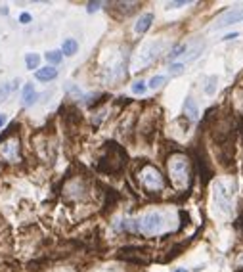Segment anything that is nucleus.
I'll use <instances>...</instances> for the list:
<instances>
[{
	"label": "nucleus",
	"mask_w": 243,
	"mask_h": 272,
	"mask_svg": "<svg viewBox=\"0 0 243 272\" xmlns=\"http://www.w3.org/2000/svg\"><path fill=\"white\" fill-rule=\"evenodd\" d=\"M167 174L178 190H184V192L190 190L193 176H191V165L188 161V157H184V155L170 157L167 161Z\"/></svg>",
	"instance_id": "f257e3e1"
},
{
	"label": "nucleus",
	"mask_w": 243,
	"mask_h": 272,
	"mask_svg": "<svg viewBox=\"0 0 243 272\" xmlns=\"http://www.w3.org/2000/svg\"><path fill=\"white\" fill-rule=\"evenodd\" d=\"M138 178H140V184L144 186V190L149 194H157L165 188V176L155 165H144L142 171L138 173Z\"/></svg>",
	"instance_id": "f03ea898"
},
{
	"label": "nucleus",
	"mask_w": 243,
	"mask_h": 272,
	"mask_svg": "<svg viewBox=\"0 0 243 272\" xmlns=\"http://www.w3.org/2000/svg\"><path fill=\"white\" fill-rule=\"evenodd\" d=\"M136 224L140 234H144V236H157V234H161L165 230L167 220H165V217L159 211H148L144 217L138 218Z\"/></svg>",
	"instance_id": "7ed1b4c3"
},
{
	"label": "nucleus",
	"mask_w": 243,
	"mask_h": 272,
	"mask_svg": "<svg viewBox=\"0 0 243 272\" xmlns=\"http://www.w3.org/2000/svg\"><path fill=\"white\" fill-rule=\"evenodd\" d=\"M161 50H163V43H161V41L144 44V46L138 50V54L134 56V60H132V69H134V71H140V69H144V67L151 66L159 58Z\"/></svg>",
	"instance_id": "20e7f679"
},
{
	"label": "nucleus",
	"mask_w": 243,
	"mask_h": 272,
	"mask_svg": "<svg viewBox=\"0 0 243 272\" xmlns=\"http://www.w3.org/2000/svg\"><path fill=\"white\" fill-rule=\"evenodd\" d=\"M0 157L10 161V163H16V161L22 159V148H20V138L18 136H12V138L0 144Z\"/></svg>",
	"instance_id": "39448f33"
},
{
	"label": "nucleus",
	"mask_w": 243,
	"mask_h": 272,
	"mask_svg": "<svg viewBox=\"0 0 243 272\" xmlns=\"http://www.w3.org/2000/svg\"><path fill=\"white\" fill-rule=\"evenodd\" d=\"M239 22H243V8H233V10L224 12L220 18H216V22L211 25V31L224 29V27H230V25Z\"/></svg>",
	"instance_id": "423d86ee"
},
{
	"label": "nucleus",
	"mask_w": 243,
	"mask_h": 272,
	"mask_svg": "<svg viewBox=\"0 0 243 272\" xmlns=\"http://www.w3.org/2000/svg\"><path fill=\"white\" fill-rule=\"evenodd\" d=\"M214 203H216L218 209H220L222 213H226V215L232 211V194H230V190L222 184V182L216 184V188H214Z\"/></svg>",
	"instance_id": "0eeeda50"
},
{
	"label": "nucleus",
	"mask_w": 243,
	"mask_h": 272,
	"mask_svg": "<svg viewBox=\"0 0 243 272\" xmlns=\"http://www.w3.org/2000/svg\"><path fill=\"white\" fill-rule=\"evenodd\" d=\"M151 23H153V14H144L136 23H134V31L138 35H146L149 31V27H151Z\"/></svg>",
	"instance_id": "6e6552de"
},
{
	"label": "nucleus",
	"mask_w": 243,
	"mask_h": 272,
	"mask_svg": "<svg viewBox=\"0 0 243 272\" xmlns=\"http://www.w3.org/2000/svg\"><path fill=\"white\" fill-rule=\"evenodd\" d=\"M184 113L190 121H197L199 117V108H197V102L193 98H186L184 102Z\"/></svg>",
	"instance_id": "1a4fd4ad"
},
{
	"label": "nucleus",
	"mask_w": 243,
	"mask_h": 272,
	"mask_svg": "<svg viewBox=\"0 0 243 272\" xmlns=\"http://www.w3.org/2000/svg\"><path fill=\"white\" fill-rule=\"evenodd\" d=\"M35 77L39 79V81H43V83H48V81H54L56 77H58V69L56 67H41V69H37V73Z\"/></svg>",
	"instance_id": "9d476101"
},
{
	"label": "nucleus",
	"mask_w": 243,
	"mask_h": 272,
	"mask_svg": "<svg viewBox=\"0 0 243 272\" xmlns=\"http://www.w3.org/2000/svg\"><path fill=\"white\" fill-rule=\"evenodd\" d=\"M37 98H39V94H37V90H35V87H33L31 83H27L25 87H23V106H33L35 102H37Z\"/></svg>",
	"instance_id": "9b49d317"
},
{
	"label": "nucleus",
	"mask_w": 243,
	"mask_h": 272,
	"mask_svg": "<svg viewBox=\"0 0 243 272\" xmlns=\"http://www.w3.org/2000/svg\"><path fill=\"white\" fill-rule=\"evenodd\" d=\"M18 83H20V81L16 79V81H12V83H4V85H0V104H2V102H6V98H8L12 92L18 88Z\"/></svg>",
	"instance_id": "f8f14e48"
},
{
	"label": "nucleus",
	"mask_w": 243,
	"mask_h": 272,
	"mask_svg": "<svg viewBox=\"0 0 243 272\" xmlns=\"http://www.w3.org/2000/svg\"><path fill=\"white\" fill-rule=\"evenodd\" d=\"M77 52H79V43H77L75 39H67V41H64V44H62V54L75 56Z\"/></svg>",
	"instance_id": "ddd939ff"
},
{
	"label": "nucleus",
	"mask_w": 243,
	"mask_h": 272,
	"mask_svg": "<svg viewBox=\"0 0 243 272\" xmlns=\"http://www.w3.org/2000/svg\"><path fill=\"white\" fill-rule=\"evenodd\" d=\"M167 81H169V77H167V75H155V77H151V79H149L146 87L151 88V90H157V88L163 87Z\"/></svg>",
	"instance_id": "4468645a"
},
{
	"label": "nucleus",
	"mask_w": 243,
	"mask_h": 272,
	"mask_svg": "<svg viewBox=\"0 0 243 272\" xmlns=\"http://www.w3.org/2000/svg\"><path fill=\"white\" fill-rule=\"evenodd\" d=\"M39 64H41V56L39 54H27L25 56V66H27V69H37Z\"/></svg>",
	"instance_id": "2eb2a0df"
},
{
	"label": "nucleus",
	"mask_w": 243,
	"mask_h": 272,
	"mask_svg": "<svg viewBox=\"0 0 243 272\" xmlns=\"http://www.w3.org/2000/svg\"><path fill=\"white\" fill-rule=\"evenodd\" d=\"M216 81H218V77L216 75H211L207 79V83H205V94L212 96V94L216 92Z\"/></svg>",
	"instance_id": "dca6fc26"
},
{
	"label": "nucleus",
	"mask_w": 243,
	"mask_h": 272,
	"mask_svg": "<svg viewBox=\"0 0 243 272\" xmlns=\"http://www.w3.org/2000/svg\"><path fill=\"white\" fill-rule=\"evenodd\" d=\"M62 58H64L62 50H50V52H46V60H48L50 64H54V66H58V64L62 62Z\"/></svg>",
	"instance_id": "f3484780"
},
{
	"label": "nucleus",
	"mask_w": 243,
	"mask_h": 272,
	"mask_svg": "<svg viewBox=\"0 0 243 272\" xmlns=\"http://www.w3.org/2000/svg\"><path fill=\"white\" fill-rule=\"evenodd\" d=\"M186 52H188V44L182 43V44H178V46H174V48H172V52H170V58H178V56L186 54Z\"/></svg>",
	"instance_id": "a211bd4d"
},
{
	"label": "nucleus",
	"mask_w": 243,
	"mask_h": 272,
	"mask_svg": "<svg viewBox=\"0 0 243 272\" xmlns=\"http://www.w3.org/2000/svg\"><path fill=\"white\" fill-rule=\"evenodd\" d=\"M184 71H186V66H184L182 62H178V64H170V67H169L170 75H182Z\"/></svg>",
	"instance_id": "6ab92c4d"
},
{
	"label": "nucleus",
	"mask_w": 243,
	"mask_h": 272,
	"mask_svg": "<svg viewBox=\"0 0 243 272\" xmlns=\"http://www.w3.org/2000/svg\"><path fill=\"white\" fill-rule=\"evenodd\" d=\"M146 83H142V81H138V83H134L132 85V94H144L146 92Z\"/></svg>",
	"instance_id": "aec40b11"
},
{
	"label": "nucleus",
	"mask_w": 243,
	"mask_h": 272,
	"mask_svg": "<svg viewBox=\"0 0 243 272\" xmlns=\"http://www.w3.org/2000/svg\"><path fill=\"white\" fill-rule=\"evenodd\" d=\"M100 8H102V2H88V4H86V10L90 12V14L96 10H100Z\"/></svg>",
	"instance_id": "412c9836"
},
{
	"label": "nucleus",
	"mask_w": 243,
	"mask_h": 272,
	"mask_svg": "<svg viewBox=\"0 0 243 272\" xmlns=\"http://www.w3.org/2000/svg\"><path fill=\"white\" fill-rule=\"evenodd\" d=\"M186 4H188L186 0H180V2H169V4H167V8L172 10V8H182V6H186Z\"/></svg>",
	"instance_id": "4be33fe9"
},
{
	"label": "nucleus",
	"mask_w": 243,
	"mask_h": 272,
	"mask_svg": "<svg viewBox=\"0 0 243 272\" xmlns=\"http://www.w3.org/2000/svg\"><path fill=\"white\" fill-rule=\"evenodd\" d=\"M20 22H22L23 25H27V23H31V16H29V14H22V16H20Z\"/></svg>",
	"instance_id": "5701e85b"
},
{
	"label": "nucleus",
	"mask_w": 243,
	"mask_h": 272,
	"mask_svg": "<svg viewBox=\"0 0 243 272\" xmlns=\"http://www.w3.org/2000/svg\"><path fill=\"white\" fill-rule=\"evenodd\" d=\"M235 37H239L237 33H230V35H226L224 37V41H232V39H235Z\"/></svg>",
	"instance_id": "b1692460"
},
{
	"label": "nucleus",
	"mask_w": 243,
	"mask_h": 272,
	"mask_svg": "<svg viewBox=\"0 0 243 272\" xmlns=\"http://www.w3.org/2000/svg\"><path fill=\"white\" fill-rule=\"evenodd\" d=\"M4 123H6V115H0V127H2Z\"/></svg>",
	"instance_id": "393cba45"
},
{
	"label": "nucleus",
	"mask_w": 243,
	"mask_h": 272,
	"mask_svg": "<svg viewBox=\"0 0 243 272\" xmlns=\"http://www.w3.org/2000/svg\"><path fill=\"white\" fill-rule=\"evenodd\" d=\"M239 228H241L243 232V213H241V217H239Z\"/></svg>",
	"instance_id": "a878e982"
},
{
	"label": "nucleus",
	"mask_w": 243,
	"mask_h": 272,
	"mask_svg": "<svg viewBox=\"0 0 243 272\" xmlns=\"http://www.w3.org/2000/svg\"><path fill=\"white\" fill-rule=\"evenodd\" d=\"M174 272H188L186 268H178V270H174Z\"/></svg>",
	"instance_id": "bb28decb"
},
{
	"label": "nucleus",
	"mask_w": 243,
	"mask_h": 272,
	"mask_svg": "<svg viewBox=\"0 0 243 272\" xmlns=\"http://www.w3.org/2000/svg\"><path fill=\"white\" fill-rule=\"evenodd\" d=\"M241 262H243V255H241Z\"/></svg>",
	"instance_id": "cd10ccee"
},
{
	"label": "nucleus",
	"mask_w": 243,
	"mask_h": 272,
	"mask_svg": "<svg viewBox=\"0 0 243 272\" xmlns=\"http://www.w3.org/2000/svg\"><path fill=\"white\" fill-rule=\"evenodd\" d=\"M241 132H243V129H241Z\"/></svg>",
	"instance_id": "c85d7f7f"
}]
</instances>
